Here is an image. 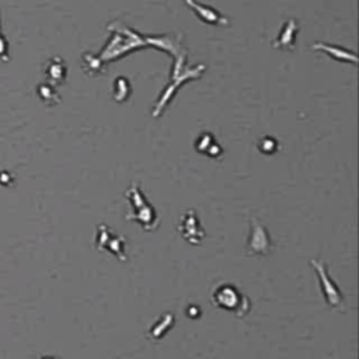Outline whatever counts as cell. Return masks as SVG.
Listing matches in <instances>:
<instances>
[{
	"instance_id": "cell-12",
	"label": "cell",
	"mask_w": 359,
	"mask_h": 359,
	"mask_svg": "<svg viewBox=\"0 0 359 359\" xmlns=\"http://www.w3.org/2000/svg\"><path fill=\"white\" fill-rule=\"evenodd\" d=\"M258 149L261 153L264 154H273L278 151L279 149V143L276 142V139L271 137V136H266V137H262L259 142H258Z\"/></svg>"
},
{
	"instance_id": "cell-4",
	"label": "cell",
	"mask_w": 359,
	"mask_h": 359,
	"mask_svg": "<svg viewBox=\"0 0 359 359\" xmlns=\"http://www.w3.org/2000/svg\"><path fill=\"white\" fill-rule=\"evenodd\" d=\"M310 265L316 269L318 279H320V285H321V290L324 293V299L327 302L328 306L334 307V309H339V310H345L344 304H345V299L339 290V287L337 286V283L330 278L328 272H327V266L324 265V262L318 261V259H311Z\"/></svg>"
},
{
	"instance_id": "cell-5",
	"label": "cell",
	"mask_w": 359,
	"mask_h": 359,
	"mask_svg": "<svg viewBox=\"0 0 359 359\" xmlns=\"http://www.w3.org/2000/svg\"><path fill=\"white\" fill-rule=\"evenodd\" d=\"M95 247L98 250H107L121 261L126 259L125 254V238L115 236L105 224H100L97 229Z\"/></svg>"
},
{
	"instance_id": "cell-3",
	"label": "cell",
	"mask_w": 359,
	"mask_h": 359,
	"mask_svg": "<svg viewBox=\"0 0 359 359\" xmlns=\"http://www.w3.org/2000/svg\"><path fill=\"white\" fill-rule=\"evenodd\" d=\"M250 223H251V230H250V236H248L247 245H245L247 255H250V257L268 255L273 250V241L269 237V233L266 231V229L261 224V222L257 217L252 216L250 219Z\"/></svg>"
},
{
	"instance_id": "cell-8",
	"label": "cell",
	"mask_w": 359,
	"mask_h": 359,
	"mask_svg": "<svg viewBox=\"0 0 359 359\" xmlns=\"http://www.w3.org/2000/svg\"><path fill=\"white\" fill-rule=\"evenodd\" d=\"M185 3L194 10V13L198 15V18L206 24H213V25H227L229 20L226 17H223L217 10L205 6V4H199L195 0H185Z\"/></svg>"
},
{
	"instance_id": "cell-7",
	"label": "cell",
	"mask_w": 359,
	"mask_h": 359,
	"mask_svg": "<svg viewBox=\"0 0 359 359\" xmlns=\"http://www.w3.org/2000/svg\"><path fill=\"white\" fill-rule=\"evenodd\" d=\"M297 32H299V24L296 21V18H289L283 24L282 29L279 31L278 38L272 42L273 46L278 49H283V50H293Z\"/></svg>"
},
{
	"instance_id": "cell-10",
	"label": "cell",
	"mask_w": 359,
	"mask_h": 359,
	"mask_svg": "<svg viewBox=\"0 0 359 359\" xmlns=\"http://www.w3.org/2000/svg\"><path fill=\"white\" fill-rule=\"evenodd\" d=\"M195 149L199 153H203V154H206L209 157H215V158H217L222 154V147L216 142L215 136L209 132H202L198 136V139L195 142Z\"/></svg>"
},
{
	"instance_id": "cell-1",
	"label": "cell",
	"mask_w": 359,
	"mask_h": 359,
	"mask_svg": "<svg viewBox=\"0 0 359 359\" xmlns=\"http://www.w3.org/2000/svg\"><path fill=\"white\" fill-rule=\"evenodd\" d=\"M125 198L130 205V212L126 215V220L137 222L147 231H151L158 226V216L140 191L139 184H132V187L126 191Z\"/></svg>"
},
{
	"instance_id": "cell-11",
	"label": "cell",
	"mask_w": 359,
	"mask_h": 359,
	"mask_svg": "<svg viewBox=\"0 0 359 359\" xmlns=\"http://www.w3.org/2000/svg\"><path fill=\"white\" fill-rule=\"evenodd\" d=\"M114 98L118 101V102H122V101H126L128 97L130 95V84L128 81L126 77H116L115 83H114Z\"/></svg>"
},
{
	"instance_id": "cell-6",
	"label": "cell",
	"mask_w": 359,
	"mask_h": 359,
	"mask_svg": "<svg viewBox=\"0 0 359 359\" xmlns=\"http://www.w3.org/2000/svg\"><path fill=\"white\" fill-rule=\"evenodd\" d=\"M178 230L181 233V236L191 244H199L202 243L203 237H205V231L198 220V216L195 213L194 209L188 210L182 217H181V222H180V226H178Z\"/></svg>"
},
{
	"instance_id": "cell-9",
	"label": "cell",
	"mask_w": 359,
	"mask_h": 359,
	"mask_svg": "<svg viewBox=\"0 0 359 359\" xmlns=\"http://www.w3.org/2000/svg\"><path fill=\"white\" fill-rule=\"evenodd\" d=\"M313 49L321 50V52L327 53L328 56H331L332 59L339 60V62H346V63H352V65H356V62H358L355 52H349L348 49H344V48H339V46L331 45V43L317 42L313 45Z\"/></svg>"
},
{
	"instance_id": "cell-2",
	"label": "cell",
	"mask_w": 359,
	"mask_h": 359,
	"mask_svg": "<svg viewBox=\"0 0 359 359\" xmlns=\"http://www.w3.org/2000/svg\"><path fill=\"white\" fill-rule=\"evenodd\" d=\"M212 297H213V303L217 307L224 309L227 311H233L238 317H243L244 314L248 313V309H250L248 299L241 292H238L236 286L230 283H224L216 287Z\"/></svg>"
}]
</instances>
